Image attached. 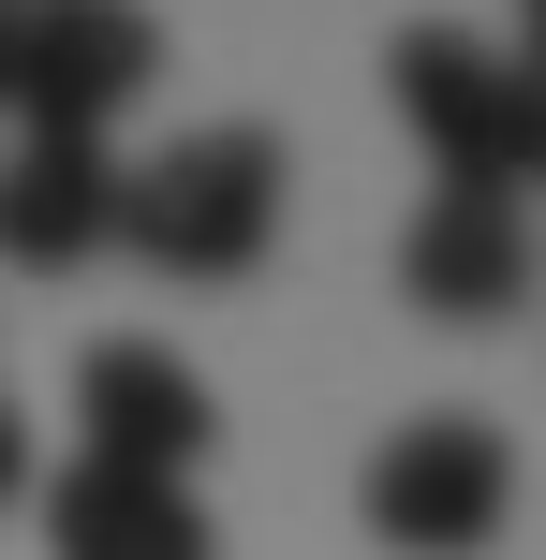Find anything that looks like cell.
I'll return each mask as SVG.
<instances>
[{"label":"cell","mask_w":546,"mask_h":560,"mask_svg":"<svg viewBox=\"0 0 546 560\" xmlns=\"http://www.w3.org/2000/svg\"><path fill=\"white\" fill-rule=\"evenodd\" d=\"M281 133H252V118H207V133L148 148V163H118V252L163 266V280H252L281 252Z\"/></svg>","instance_id":"cell-1"},{"label":"cell","mask_w":546,"mask_h":560,"mask_svg":"<svg viewBox=\"0 0 546 560\" xmlns=\"http://www.w3.org/2000/svg\"><path fill=\"white\" fill-rule=\"evenodd\" d=\"M0 59H15V118H30V133L104 148L118 104L163 74V30H148V0H15Z\"/></svg>","instance_id":"cell-2"},{"label":"cell","mask_w":546,"mask_h":560,"mask_svg":"<svg viewBox=\"0 0 546 560\" xmlns=\"http://www.w3.org/2000/svg\"><path fill=\"white\" fill-rule=\"evenodd\" d=\"M502 516H518V443L488 413H414L370 457V532L399 560H473Z\"/></svg>","instance_id":"cell-3"},{"label":"cell","mask_w":546,"mask_h":560,"mask_svg":"<svg viewBox=\"0 0 546 560\" xmlns=\"http://www.w3.org/2000/svg\"><path fill=\"white\" fill-rule=\"evenodd\" d=\"M384 89H399V118L429 133V163L458 177V192H518V177H546L502 45H473V30H399V45H384Z\"/></svg>","instance_id":"cell-4"},{"label":"cell","mask_w":546,"mask_h":560,"mask_svg":"<svg viewBox=\"0 0 546 560\" xmlns=\"http://www.w3.org/2000/svg\"><path fill=\"white\" fill-rule=\"evenodd\" d=\"M207 428H222V413H207V369L193 354H163V339H89V369H74V457L193 487Z\"/></svg>","instance_id":"cell-5"},{"label":"cell","mask_w":546,"mask_h":560,"mask_svg":"<svg viewBox=\"0 0 546 560\" xmlns=\"http://www.w3.org/2000/svg\"><path fill=\"white\" fill-rule=\"evenodd\" d=\"M399 295L429 310V325H502V310L532 295V207L443 177V192L414 207V236H399Z\"/></svg>","instance_id":"cell-6"},{"label":"cell","mask_w":546,"mask_h":560,"mask_svg":"<svg viewBox=\"0 0 546 560\" xmlns=\"http://www.w3.org/2000/svg\"><path fill=\"white\" fill-rule=\"evenodd\" d=\"M45 560H222V532H207V502L177 472H104V457H74V472L45 487Z\"/></svg>","instance_id":"cell-7"},{"label":"cell","mask_w":546,"mask_h":560,"mask_svg":"<svg viewBox=\"0 0 546 560\" xmlns=\"http://www.w3.org/2000/svg\"><path fill=\"white\" fill-rule=\"evenodd\" d=\"M89 252H118V163L74 148V133H30L15 163H0V266L59 280V266H89Z\"/></svg>","instance_id":"cell-8"},{"label":"cell","mask_w":546,"mask_h":560,"mask_svg":"<svg viewBox=\"0 0 546 560\" xmlns=\"http://www.w3.org/2000/svg\"><path fill=\"white\" fill-rule=\"evenodd\" d=\"M0 502H30V428H15V398H0Z\"/></svg>","instance_id":"cell-9"},{"label":"cell","mask_w":546,"mask_h":560,"mask_svg":"<svg viewBox=\"0 0 546 560\" xmlns=\"http://www.w3.org/2000/svg\"><path fill=\"white\" fill-rule=\"evenodd\" d=\"M0 30H15V0H0ZM0 118H15V59H0Z\"/></svg>","instance_id":"cell-10"},{"label":"cell","mask_w":546,"mask_h":560,"mask_svg":"<svg viewBox=\"0 0 546 560\" xmlns=\"http://www.w3.org/2000/svg\"><path fill=\"white\" fill-rule=\"evenodd\" d=\"M518 30H532V59H546V0H518Z\"/></svg>","instance_id":"cell-11"}]
</instances>
